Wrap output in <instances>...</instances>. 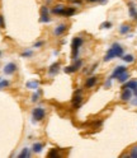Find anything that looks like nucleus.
I'll return each instance as SVG.
<instances>
[{"label":"nucleus","mask_w":137,"mask_h":158,"mask_svg":"<svg viewBox=\"0 0 137 158\" xmlns=\"http://www.w3.org/2000/svg\"><path fill=\"white\" fill-rule=\"evenodd\" d=\"M133 94H135L136 97H137V89H136V91H133Z\"/></svg>","instance_id":"e433bc0d"},{"label":"nucleus","mask_w":137,"mask_h":158,"mask_svg":"<svg viewBox=\"0 0 137 158\" xmlns=\"http://www.w3.org/2000/svg\"><path fill=\"white\" fill-rule=\"evenodd\" d=\"M132 98V89L129 88H123L122 89V94H121V100L123 102H128Z\"/></svg>","instance_id":"1a4fd4ad"},{"label":"nucleus","mask_w":137,"mask_h":158,"mask_svg":"<svg viewBox=\"0 0 137 158\" xmlns=\"http://www.w3.org/2000/svg\"><path fill=\"white\" fill-rule=\"evenodd\" d=\"M20 56H22V58H32V56H33V51H32V50H24Z\"/></svg>","instance_id":"393cba45"},{"label":"nucleus","mask_w":137,"mask_h":158,"mask_svg":"<svg viewBox=\"0 0 137 158\" xmlns=\"http://www.w3.org/2000/svg\"><path fill=\"white\" fill-rule=\"evenodd\" d=\"M39 22L42 23H50L51 18H50V9L47 5H42L41 7V18H39Z\"/></svg>","instance_id":"423d86ee"},{"label":"nucleus","mask_w":137,"mask_h":158,"mask_svg":"<svg viewBox=\"0 0 137 158\" xmlns=\"http://www.w3.org/2000/svg\"><path fill=\"white\" fill-rule=\"evenodd\" d=\"M123 88H129V89H132V91H136V89H137V81H129V82H127L123 86Z\"/></svg>","instance_id":"a211bd4d"},{"label":"nucleus","mask_w":137,"mask_h":158,"mask_svg":"<svg viewBox=\"0 0 137 158\" xmlns=\"http://www.w3.org/2000/svg\"><path fill=\"white\" fill-rule=\"evenodd\" d=\"M98 78L99 77H96V75H91V77H89L88 79H87V82H85V84H84V87L85 88H93L96 83H98Z\"/></svg>","instance_id":"9b49d317"},{"label":"nucleus","mask_w":137,"mask_h":158,"mask_svg":"<svg viewBox=\"0 0 137 158\" xmlns=\"http://www.w3.org/2000/svg\"><path fill=\"white\" fill-rule=\"evenodd\" d=\"M128 78H129V74H128L127 71H124V73H122V74L117 78V81H118L119 83H124V82L128 81Z\"/></svg>","instance_id":"412c9836"},{"label":"nucleus","mask_w":137,"mask_h":158,"mask_svg":"<svg viewBox=\"0 0 137 158\" xmlns=\"http://www.w3.org/2000/svg\"><path fill=\"white\" fill-rule=\"evenodd\" d=\"M76 13V9L74 8V7H66L65 8V12H64V17H72L74 14Z\"/></svg>","instance_id":"2eb2a0df"},{"label":"nucleus","mask_w":137,"mask_h":158,"mask_svg":"<svg viewBox=\"0 0 137 158\" xmlns=\"http://www.w3.org/2000/svg\"><path fill=\"white\" fill-rule=\"evenodd\" d=\"M72 4H75V5H81L83 4V0H71Z\"/></svg>","instance_id":"7c9ffc66"},{"label":"nucleus","mask_w":137,"mask_h":158,"mask_svg":"<svg viewBox=\"0 0 137 158\" xmlns=\"http://www.w3.org/2000/svg\"><path fill=\"white\" fill-rule=\"evenodd\" d=\"M128 10H129V15L135 19V17L137 15V10H136V5L133 3H128Z\"/></svg>","instance_id":"6ab92c4d"},{"label":"nucleus","mask_w":137,"mask_h":158,"mask_svg":"<svg viewBox=\"0 0 137 158\" xmlns=\"http://www.w3.org/2000/svg\"><path fill=\"white\" fill-rule=\"evenodd\" d=\"M83 42H84V40L81 37H79V36L72 38V42H71V59L72 60L78 59L80 47L83 46Z\"/></svg>","instance_id":"f03ea898"},{"label":"nucleus","mask_w":137,"mask_h":158,"mask_svg":"<svg viewBox=\"0 0 137 158\" xmlns=\"http://www.w3.org/2000/svg\"><path fill=\"white\" fill-rule=\"evenodd\" d=\"M108 2V0H98V3H100V4H105Z\"/></svg>","instance_id":"f704fd0d"},{"label":"nucleus","mask_w":137,"mask_h":158,"mask_svg":"<svg viewBox=\"0 0 137 158\" xmlns=\"http://www.w3.org/2000/svg\"><path fill=\"white\" fill-rule=\"evenodd\" d=\"M127 156H128V157H132V158H137V144H136V145H133L132 148H131L129 153H128Z\"/></svg>","instance_id":"b1692460"},{"label":"nucleus","mask_w":137,"mask_h":158,"mask_svg":"<svg viewBox=\"0 0 137 158\" xmlns=\"http://www.w3.org/2000/svg\"><path fill=\"white\" fill-rule=\"evenodd\" d=\"M96 66H98V64H94L93 66H91V68H90V70H89V73H93V71H94V70L96 69Z\"/></svg>","instance_id":"473e14b6"},{"label":"nucleus","mask_w":137,"mask_h":158,"mask_svg":"<svg viewBox=\"0 0 137 158\" xmlns=\"http://www.w3.org/2000/svg\"><path fill=\"white\" fill-rule=\"evenodd\" d=\"M39 97H41V91L38 89V91L36 93H33V96H32V102H37L39 100Z\"/></svg>","instance_id":"a878e982"},{"label":"nucleus","mask_w":137,"mask_h":158,"mask_svg":"<svg viewBox=\"0 0 137 158\" xmlns=\"http://www.w3.org/2000/svg\"><path fill=\"white\" fill-rule=\"evenodd\" d=\"M124 71H127V68H126L124 65H119V66H117L116 69L113 70L111 78H112V79H117V78H118L119 75H121L122 73H124Z\"/></svg>","instance_id":"9d476101"},{"label":"nucleus","mask_w":137,"mask_h":158,"mask_svg":"<svg viewBox=\"0 0 137 158\" xmlns=\"http://www.w3.org/2000/svg\"><path fill=\"white\" fill-rule=\"evenodd\" d=\"M0 56H2V51H0Z\"/></svg>","instance_id":"58836bf2"},{"label":"nucleus","mask_w":137,"mask_h":158,"mask_svg":"<svg viewBox=\"0 0 137 158\" xmlns=\"http://www.w3.org/2000/svg\"><path fill=\"white\" fill-rule=\"evenodd\" d=\"M4 18H3V15H0V27H2V28H4Z\"/></svg>","instance_id":"2f4dec72"},{"label":"nucleus","mask_w":137,"mask_h":158,"mask_svg":"<svg viewBox=\"0 0 137 158\" xmlns=\"http://www.w3.org/2000/svg\"><path fill=\"white\" fill-rule=\"evenodd\" d=\"M17 70H18V66H17L15 63H8L3 69L4 74H7V75H13Z\"/></svg>","instance_id":"0eeeda50"},{"label":"nucleus","mask_w":137,"mask_h":158,"mask_svg":"<svg viewBox=\"0 0 137 158\" xmlns=\"http://www.w3.org/2000/svg\"><path fill=\"white\" fill-rule=\"evenodd\" d=\"M123 61H126V63H133L135 61V56L133 55H131V54H127V55H122V58H121Z\"/></svg>","instance_id":"4be33fe9"},{"label":"nucleus","mask_w":137,"mask_h":158,"mask_svg":"<svg viewBox=\"0 0 137 158\" xmlns=\"http://www.w3.org/2000/svg\"><path fill=\"white\" fill-rule=\"evenodd\" d=\"M112 27V23H111V22H103V23L100 24V28H102V30H109V28Z\"/></svg>","instance_id":"bb28decb"},{"label":"nucleus","mask_w":137,"mask_h":158,"mask_svg":"<svg viewBox=\"0 0 137 158\" xmlns=\"http://www.w3.org/2000/svg\"><path fill=\"white\" fill-rule=\"evenodd\" d=\"M31 149H28V148H23L22 149V152L18 154V157H20V158H28V157H31Z\"/></svg>","instance_id":"aec40b11"},{"label":"nucleus","mask_w":137,"mask_h":158,"mask_svg":"<svg viewBox=\"0 0 137 158\" xmlns=\"http://www.w3.org/2000/svg\"><path fill=\"white\" fill-rule=\"evenodd\" d=\"M88 3H98V0H87Z\"/></svg>","instance_id":"c9c22d12"},{"label":"nucleus","mask_w":137,"mask_h":158,"mask_svg":"<svg viewBox=\"0 0 137 158\" xmlns=\"http://www.w3.org/2000/svg\"><path fill=\"white\" fill-rule=\"evenodd\" d=\"M67 24H65V23H61V24H59L57 27H55V30H53V35L56 36V37H60V36H62L64 33L67 31Z\"/></svg>","instance_id":"6e6552de"},{"label":"nucleus","mask_w":137,"mask_h":158,"mask_svg":"<svg viewBox=\"0 0 137 158\" xmlns=\"http://www.w3.org/2000/svg\"><path fill=\"white\" fill-rule=\"evenodd\" d=\"M26 87L29 88V89H38L39 88V82L38 81H29V82H27Z\"/></svg>","instance_id":"f3484780"},{"label":"nucleus","mask_w":137,"mask_h":158,"mask_svg":"<svg viewBox=\"0 0 137 158\" xmlns=\"http://www.w3.org/2000/svg\"><path fill=\"white\" fill-rule=\"evenodd\" d=\"M123 54H124L123 47H122L119 43L116 42V43H113L112 46L109 47V50L107 51V54H105V56H104V61L107 63V61L113 60L114 58H122Z\"/></svg>","instance_id":"f257e3e1"},{"label":"nucleus","mask_w":137,"mask_h":158,"mask_svg":"<svg viewBox=\"0 0 137 158\" xmlns=\"http://www.w3.org/2000/svg\"><path fill=\"white\" fill-rule=\"evenodd\" d=\"M65 8H66L65 5L59 4V5H56V7H53V9L51 10V12H52V14H55V15H62V17H64Z\"/></svg>","instance_id":"ddd939ff"},{"label":"nucleus","mask_w":137,"mask_h":158,"mask_svg":"<svg viewBox=\"0 0 137 158\" xmlns=\"http://www.w3.org/2000/svg\"><path fill=\"white\" fill-rule=\"evenodd\" d=\"M135 19H136V21H137V15H136V17H135Z\"/></svg>","instance_id":"4c0bfd02"},{"label":"nucleus","mask_w":137,"mask_h":158,"mask_svg":"<svg viewBox=\"0 0 137 158\" xmlns=\"http://www.w3.org/2000/svg\"><path fill=\"white\" fill-rule=\"evenodd\" d=\"M59 156H60V149L59 148L51 149V152L47 154V157H51V158H56V157H59Z\"/></svg>","instance_id":"5701e85b"},{"label":"nucleus","mask_w":137,"mask_h":158,"mask_svg":"<svg viewBox=\"0 0 137 158\" xmlns=\"http://www.w3.org/2000/svg\"><path fill=\"white\" fill-rule=\"evenodd\" d=\"M9 82L8 81H3V79H2V81H0V91H2V89H4V88H8L9 87Z\"/></svg>","instance_id":"cd10ccee"},{"label":"nucleus","mask_w":137,"mask_h":158,"mask_svg":"<svg viewBox=\"0 0 137 158\" xmlns=\"http://www.w3.org/2000/svg\"><path fill=\"white\" fill-rule=\"evenodd\" d=\"M131 24H127V23H124V24H122L121 27H119V33L121 35H127V33L131 31Z\"/></svg>","instance_id":"dca6fc26"},{"label":"nucleus","mask_w":137,"mask_h":158,"mask_svg":"<svg viewBox=\"0 0 137 158\" xmlns=\"http://www.w3.org/2000/svg\"><path fill=\"white\" fill-rule=\"evenodd\" d=\"M0 81H2V78H0Z\"/></svg>","instance_id":"ea45409f"},{"label":"nucleus","mask_w":137,"mask_h":158,"mask_svg":"<svg viewBox=\"0 0 137 158\" xmlns=\"http://www.w3.org/2000/svg\"><path fill=\"white\" fill-rule=\"evenodd\" d=\"M111 86H112V78L108 79V81L105 82V84H104V87H105V88H109Z\"/></svg>","instance_id":"c756f323"},{"label":"nucleus","mask_w":137,"mask_h":158,"mask_svg":"<svg viewBox=\"0 0 137 158\" xmlns=\"http://www.w3.org/2000/svg\"><path fill=\"white\" fill-rule=\"evenodd\" d=\"M60 68H61L60 63H53V64H51L50 68H48V75L53 77V75H56V74H59Z\"/></svg>","instance_id":"f8f14e48"},{"label":"nucleus","mask_w":137,"mask_h":158,"mask_svg":"<svg viewBox=\"0 0 137 158\" xmlns=\"http://www.w3.org/2000/svg\"><path fill=\"white\" fill-rule=\"evenodd\" d=\"M44 144L43 143H34L33 147H32V152L33 153H41L42 149H43Z\"/></svg>","instance_id":"4468645a"},{"label":"nucleus","mask_w":137,"mask_h":158,"mask_svg":"<svg viewBox=\"0 0 137 158\" xmlns=\"http://www.w3.org/2000/svg\"><path fill=\"white\" fill-rule=\"evenodd\" d=\"M43 46V41H37L36 43L33 45V47H36V49H38V47H42Z\"/></svg>","instance_id":"c85d7f7f"},{"label":"nucleus","mask_w":137,"mask_h":158,"mask_svg":"<svg viewBox=\"0 0 137 158\" xmlns=\"http://www.w3.org/2000/svg\"><path fill=\"white\" fill-rule=\"evenodd\" d=\"M81 66H83V60L81 59H75L74 64L64 68V71L66 73V74H74V73H76L78 70L81 69Z\"/></svg>","instance_id":"20e7f679"},{"label":"nucleus","mask_w":137,"mask_h":158,"mask_svg":"<svg viewBox=\"0 0 137 158\" xmlns=\"http://www.w3.org/2000/svg\"><path fill=\"white\" fill-rule=\"evenodd\" d=\"M81 89H78V91L75 92V94H74V97H72V101H71V103H72V109L74 110H78L80 106H81L83 103V94H81Z\"/></svg>","instance_id":"39448f33"},{"label":"nucleus","mask_w":137,"mask_h":158,"mask_svg":"<svg viewBox=\"0 0 137 158\" xmlns=\"http://www.w3.org/2000/svg\"><path fill=\"white\" fill-rule=\"evenodd\" d=\"M131 103H132L133 106H137V97H135L133 100H131Z\"/></svg>","instance_id":"72a5a7b5"},{"label":"nucleus","mask_w":137,"mask_h":158,"mask_svg":"<svg viewBox=\"0 0 137 158\" xmlns=\"http://www.w3.org/2000/svg\"><path fill=\"white\" fill-rule=\"evenodd\" d=\"M46 117V110L43 107H34L32 110V118H33V122H39V121H43Z\"/></svg>","instance_id":"7ed1b4c3"}]
</instances>
